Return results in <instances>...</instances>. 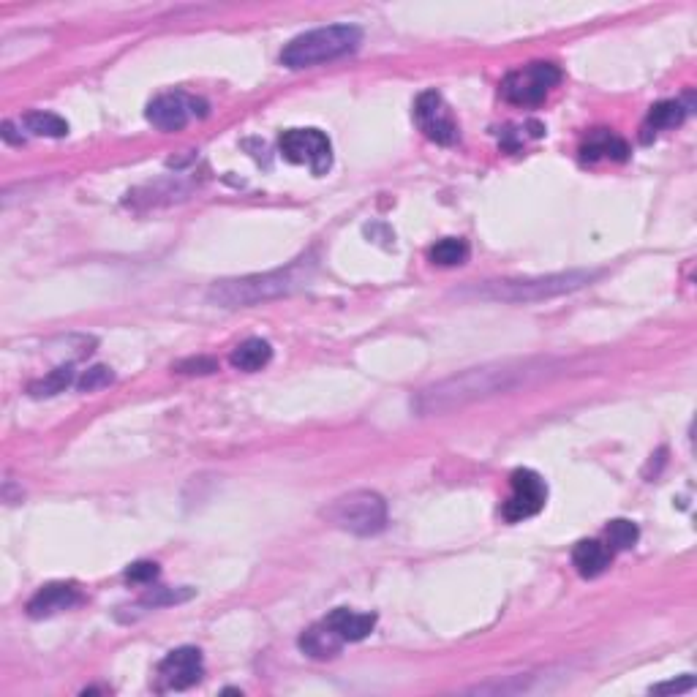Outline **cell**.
Here are the masks:
<instances>
[{
    "label": "cell",
    "mask_w": 697,
    "mask_h": 697,
    "mask_svg": "<svg viewBox=\"0 0 697 697\" xmlns=\"http://www.w3.org/2000/svg\"><path fill=\"white\" fill-rule=\"evenodd\" d=\"M22 123H25V128H28L30 134H36V137L60 139L69 134V123L60 118V115H55V112H28V115L22 118Z\"/></svg>",
    "instance_id": "obj_20"
},
{
    "label": "cell",
    "mask_w": 697,
    "mask_h": 697,
    "mask_svg": "<svg viewBox=\"0 0 697 697\" xmlns=\"http://www.w3.org/2000/svg\"><path fill=\"white\" fill-rule=\"evenodd\" d=\"M414 120L425 137L436 145H455L458 142V123L452 120L450 109L436 90H425L414 101Z\"/></svg>",
    "instance_id": "obj_9"
},
{
    "label": "cell",
    "mask_w": 697,
    "mask_h": 697,
    "mask_svg": "<svg viewBox=\"0 0 697 697\" xmlns=\"http://www.w3.org/2000/svg\"><path fill=\"white\" fill-rule=\"evenodd\" d=\"M695 687V678L692 676H687V678H681V681H668V684H659V687H651V692L654 695H681V692H689V689Z\"/></svg>",
    "instance_id": "obj_26"
},
{
    "label": "cell",
    "mask_w": 697,
    "mask_h": 697,
    "mask_svg": "<svg viewBox=\"0 0 697 697\" xmlns=\"http://www.w3.org/2000/svg\"><path fill=\"white\" fill-rule=\"evenodd\" d=\"M689 115V107L684 101H659L654 107L648 109V118L643 123V142H651V134H659L665 128L681 126Z\"/></svg>",
    "instance_id": "obj_16"
},
{
    "label": "cell",
    "mask_w": 697,
    "mask_h": 697,
    "mask_svg": "<svg viewBox=\"0 0 697 697\" xmlns=\"http://www.w3.org/2000/svg\"><path fill=\"white\" fill-rule=\"evenodd\" d=\"M199 109H207L205 101L199 99H188L186 93H161L156 99L148 104V120L158 131H180L186 128V123L191 120V115H197Z\"/></svg>",
    "instance_id": "obj_11"
},
{
    "label": "cell",
    "mask_w": 697,
    "mask_h": 697,
    "mask_svg": "<svg viewBox=\"0 0 697 697\" xmlns=\"http://www.w3.org/2000/svg\"><path fill=\"white\" fill-rule=\"evenodd\" d=\"M346 640L335 632L327 621H319V624H314V627H308L300 635V648H303L305 654L311 659H333L341 654V648H344Z\"/></svg>",
    "instance_id": "obj_14"
},
{
    "label": "cell",
    "mask_w": 697,
    "mask_h": 697,
    "mask_svg": "<svg viewBox=\"0 0 697 697\" xmlns=\"http://www.w3.org/2000/svg\"><path fill=\"white\" fill-rule=\"evenodd\" d=\"M360 44H363V30L357 25H327L295 36L281 50V63L286 69H308L352 55Z\"/></svg>",
    "instance_id": "obj_3"
},
{
    "label": "cell",
    "mask_w": 697,
    "mask_h": 697,
    "mask_svg": "<svg viewBox=\"0 0 697 697\" xmlns=\"http://www.w3.org/2000/svg\"><path fill=\"white\" fill-rule=\"evenodd\" d=\"M572 564L583 578H599L610 567V548L597 540H580L572 550Z\"/></svg>",
    "instance_id": "obj_17"
},
{
    "label": "cell",
    "mask_w": 697,
    "mask_h": 697,
    "mask_svg": "<svg viewBox=\"0 0 697 697\" xmlns=\"http://www.w3.org/2000/svg\"><path fill=\"white\" fill-rule=\"evenodd\" d=\"M278 150L286 161L305 164L314 175H327L333 164V145L319 128H289L278 139Z\"/></svg>",
    "instance_id": "obj_7"
},
{
    "label": "cell",
    "mask_w": 697,
    "mask_h": 697,
    "mask_svg": "<svg viewBox=\"0 0 697 697\" xmlns=\"http://www.w3.org/2000/svg\"><path fill=\"white\" fill-rule=\"evenodd\" d=\"M74 382H77V379H74V368H71V365H60V368L50 371L47 376L30 382L28 393L33 395V398H52V395L66 393Z\"/></svg>",
    "instance_id": "obj_19"
},
{
    "label": "cell",
    "mask_w": 697,
    "mask_h": 697,
    "mask_svg": "<svg viewBox=\"0 0 697 697\" xmlns=\"http://www.w3.org/2000/svg\"><path fill=\"white\" fill-rule=\"evenodd\" d=\"M112 379H115L112 368H107V365H93V368H88V371L77 379V390L79 393H93V390H101V387L112 384Z\"/></svg>",
    "instance_id": "obj_23"
},
{
    "label": "cell",
    "mask_w": 697,
    "mask_h": 697,
    "mask_svg": "<svg viewBox=\"0 0 697 697\" xmlns=\"http://www.w3.org/2000/svg\"><path fill=\"white\" fill-rule=\"evenodd\" d=\"M640 540V529L627 518H619V521H610L608 526V545L610 550H629L635 548Z\"/></svg>",
    "instance_id": "obj_22"
},
{
    "label": "cell",
    "mask_w": 697,
    "mask_h": 697,
    "mask_svg": "<svg viewBox=\"0 0 697 697\" xmlns=\"http://www.w3.org/2000/svg\"><path fill=\"white\" fill-rule=\"evenodd\" d=\"M202 676H205V659H202V651L194 646H180L169 651L158 665L161 689H169V692L191 689L202 681Z\"/></svg>",
    "instance_id": "obj_10"
},
{
    "label": "cell",
    "mask_w": 697,
    "mask_h": 697,
    "mask_svg": "<svg viewBox=\"0 0 697 697\" xmlns=\"http://www.w3.org/2000/svg\"><path fill=\"white\" fill-rule=\"evenodd\" d=\"M270 360H273V346L267 344L265 338H248L229 357V363L235 365L237 371H246V374L262 371Z\"/></svg>",
    "instance_id": "obj_18"
},
{
    "label": "cell",
    "mask_w": 697,
    "mask_h": 697,
    "mask_svg": "<svg viewBox=\"0 0 697 697\" xmlns=\"http://www.w3.org/2000/svg\"><path fill=\"white\" fill-rule=\"evenodd\" d=\"M324 518H327V523H333L335 529L371 537L387 526V504L374 491H352L341 499H335L324 510Z\"/></svg>",
    "instance_id": "obj_5"
},
{
    "label": "cell",
    "mask_w": 697,
    "mask_h": 697,
    "mask_svg": "<svg viewBox=\"0 0 697 697\" xmlns=\"http://www.w3.org/2000/svg\"><path fill=\"white\" fill-rule=\"evenodd\" d=\"M580 158L589 161V164H597V161H627L629 145L621 137H616V134L605 131V128H597L580 145Z\"/></svg>",
    "instance_id": "obj_13"
},
{
    "label": "cell",
    "mask_w": 697,
    "mask_h": 697,
    "mask_svg": "<svg viewBox=\"0 0 697 697\" xmlns=\"http://www.w3.org/2000/svg\"><path fill=\"white\" fill-rule=\"evenodd\" d=\"M510 488V499L501 507V515L507 521L521 523L540 515L545 501H548V485L540 474L531 472V469H518V472H512Z\"/></svg>",
    "instance_id": "obj_8"
},
{
    "label": "cell",
    "mask_w": 697,
    "mask_h": 697,
    "mask_svg": "<svg viewBox=\"0 0 697 697\" xmlns=\"http://www.w3.org/2000/svg\"><path fill=\"white\" fill-rule=\"evenodd\" d=\"M158 578V564L156 561H137L126 570V580L131 583H153Z\"/></svg>",
    "instance_id": "obj_25"
},
{
    "label": "cell",
    "mask_w": 697,
    "mask_h": 697,
    "mask_svg": "<svg viewBox=\"0 0 697 697\" xmlns=\"http://www.w3.org/2000/svg\"><path fill=\"white\" fill-rule=\"evenodd\" d=\"M594 278H597V273H586V270L540 275V278H504V281H488V284L477 286L474 295L482 300H501V303H540L548 297L578 292Z\"/></svg>",
    "instance_id": "obj_4"
},
{
    "label": "cell",
    "mask_w": 697,
    "mask_h": 697,
    "mask_svg": "<svg viewBox=\"0 0 697 697\" xmlns=\"http://www.w3.org/2000/svg\"><path fill=\"white\" fill-rule=\"evenodd\" d=\"M548 368V363L542 360H526V363H499V365H482V368H469L461 376H452L444 382L433 384L428 390H423L417 409L425 414L433 412H450L455 406L463 403L482 401L491 398L496 393H507L521 387L529 379L542 376V371Z\"/></svg>",
    "instance_id": "obj_1"
},
{
    "label": "cell",
    "mask_w": 697,
    "mask_h": 697,
    "mask_svg": "<svg viewBox=\"0 0 697 697\" xmlns=\"http://www.w3.org/2000/svg\"><path fill=\"white\" fill-rule=\"evenodd\" d=\"M324 621H327L346 643L365 640L376 627V616H371V613H354V610L349 608H335Z\"/></svg>",
    "instance_id": "obj_15"
},
{
    "label": "cell",
    "mask_w": 697,
    "mask_h": 697,
    "mask_svg": "<svg viewBox=\"0 0 697 697\" xmlns=\"http://www.w3.org/2000/svg\"><path fill=\"white\" fill-rule=\"evenodd\" d=\"M431 262L439 267H458L469 259V243L461 237H444L431 248Z\"/></svg>",
    "instance_id": "obj_21"
},
{
    "label": "cell",
    "mask_w": 697,
    "mask_h": 697,
    "mask_svg": "<svg viewBox=\"0 0 697 697\" xmlns=\"http://www.w3.org/2000/svg\"><path fill=\"white\" fill-rule=\"evenodd\" d=\"M561 82V69L553 63H529L518 71H510L501 82V96L515 107H537L545 101L550 88Z\"/></svg>",
    "instance_id": "obj_6"
},
{
    "label": "cell",
    "mask_w": 697,
    "mask_h": 697,
    "mask_svg": "<svg viewBox=\"0 0 697 697\" xmlns=\"http://www.w3.org/2000/svg\"><path fill=\"white\" fill-rule=\"evenodd\" d=\"M177 374H188V376H205V374H216L218 363L213 357H188L183 363L175 365Z\"/></svg>",
    "instance_id": "obj_24"
},
{
    "label": "cell",
    "mask_w": 697,
    "mask_h": 697,
    "mask_svg": "<svg viewBox=\"0 0 697 697\" xmlns=\"http://www.w3.org/2000/svg\"><path fill=\"white\" fill-rule=\"evenodd\" d=\"M314 273V259L300 256L289 267L273 270L265 275H246V278H232V281H218L210 289V300L224 308H243V305H256L273 300V297L289 295L297 286L308 281V275Z\"/></svg>",
    "instance_id": "obj_2"
},
{
    "label": "cell",
    "mask_w": 697,
    "mask_h": 697,
    "mask_svg": "<svg viewBox=\"0 0 697 697\" xmlns=\"http://www.w3.org/2000/svg\"><path fill=\"white\" fill-rule=\"evenodd\" d=\"M77 602L79 591L74 583H47L28 602V616L30 619H47V616H55L60 610L74 608Z\"/></svg>",
    "instance_id": "obj_12"
}]
</instances>
